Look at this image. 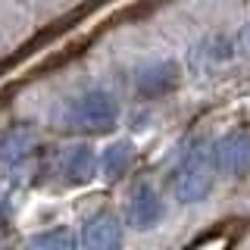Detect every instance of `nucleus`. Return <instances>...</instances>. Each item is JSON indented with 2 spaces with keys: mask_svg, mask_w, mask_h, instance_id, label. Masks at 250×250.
<instances>
[{
  "mask_svg": "<svg viewBox=\"0 0 250 250\" xmlns=\"http://www.w3.org/2000/svg\"><path fill=\"white\" fill-rule=\"evenodd\" d=\"M131 156H135L131 141H116V144H109L106 150L100 153V172H104L106 178H119L122 172L131 166Z\"/></svg>",
  "mask_w": 250,
  "mask_h": 250,
  "instance_id": "obj_9",
  "label": "nucleus"
},
{
  "mask_svg": "<svg viewBox=\"0 0 250 250\" xmlns=\"http://www.w3.org/2000/svg\"><path fill=\"white\" fill-rule=\"evenodd\" d=\"M213 163L216 172L229 178H244L250 172V135L247 131H231L213 144Z\"/></svg>",
  "mask_w": 250,
  "mask_h": 250,
  "instance_id": "obj_3",
  "label": "nucleus"
},
{
  "mask_svg": "<svg viewBox=\"0 0 250 250\" xmlns=\"http://www.w3.org/2000/svg\"><path fill=\"white\" fill-rule=\"evenodd\" d=\"M97 153H94V147L88 144H78L72 150L66 153V160H62V169H66V175L72 178V182H91L94 175H97Z\"/></svg>",
  "mask_w": 250,
  "mask_h": 250,
  "instance_id": "obj_8",
  "label": "nucleus"
},
{
  "mask_svg": "<svg viewBox=\"0 0 250 250\" xmlns=\"http://www.w3.org/2000/svg\"><path fill=\"white\" fill-rule=\"evenodd\" d=\"M82 241L94 250H113L122 244V222L116 213H109V209H100V213H94L88 222H84V234Z\"/></svg>",
  "mask_w": 250,
  "mask_h": 250,
  "instance_id": "obj_6",
  "label": "nucleus"
},
{
  "mask_svg": "<svg viewBox=\"0 0 250 250\" xmlns=\"http://www.w3.org/2000/svg\"><path fill=\"white\" fill-rule=\"evenodd\" d=\"M119 125V100L104 88L84 91L66 109V128L82 135H106Z\"/></svg>",
  "mask_w": 250,
  "mask_h": 250,
  "instance_id": "obj_1",
  "label": "nucleus"
},
{
  "mask_svg": "<svg viewBox=\"0 0 250 250\" xmlns=\"http://www.w3.org/2000/svg\"><path fill=\"white\" fill-rule=\"evenodd\" d=\"M28 244H31V247H41V250H72V247H75V238H72L66 229H50V231L35 234Z\"/></svg>",
  "mask_w": 250,
  "mask_h": 250,
  "instance_id": "obj_10",
  "label": "nucleus"
},
{
  "mask_svg": "<svg viewBox=\"0 0 250 250\" xmlns=\"http://www.w3.org/2000/svg\"><path fill=\"white\" fill-rule=\"evenodd\" d=\"M178 84V66L172 60H160L150 66H141L135 75V88L141 97H163Z\"/></svg>",
  "mask_w": 250,
  "mask_h": 250,
  "instance_id": "obj_5",
  "label": "nucleus"
},
{
  "mask_svg": "<svg viewBox=\"0 0 250 250\" xmlns=\"http://www.w3.org/2000/svg\"><path fill=\"white\" fill-rule=\"evenodd\" d=\"M38 138L31 125H13L0 135V169H16L19 163L28 160V153L35 150Z\"/></svg>",
  "mask_w": 250,
  "mask_h": 250,
  "instance_id": "obj_7",
  "label": "nucleus"
},
{
  "mask_svg": "<svg viewBox=\"0 0 250 250\" xmlns=\"http://www.w3.org/2000/svg\"><path fill=\"white\" fill-rule=\"evenodd\" d=\"M6 209H10V197H0V222L6 219Z\"/></svg>",
  "mask_w": 250,
  "mask_h": 250,
  "instance_id": "obj_11",
  "label": "nucleus"
},
{
  "mask_svg": "<svg viewBox=\"0 0 250 250\" xmlns=\"http://www.w3.org/2000/svg\"><path fill=\"white\" fill-rule=\"evenodd\" d=\"M216 185V163H213V147H194L185 156V163L175 172V197L182 203H200L209 197Z\"/></svg>",
  "mask_w": 250,
  "mask_h": 250,
  "instance_id": "obj_2",
  "label": "nucleus"
},
{
  "mask_svg": "<svg viewBox=\"0 0 250 250\" xmlns=\"http://www.w3.org/2000/svg\"><path fill=\"white\" fill-rule=\"evenodd\" d=\"M125 216H128L131 229L147 231V229H153V225L166 216V203H163V197L153 191L150 185H138L135 191H131V197H128V209H125Z\"/></svg>",
  "mask_w": 250,
  "mask_h": 250,
  "instance_id": "obj_4",
  "label": "nucleus"
}]
</instances>
